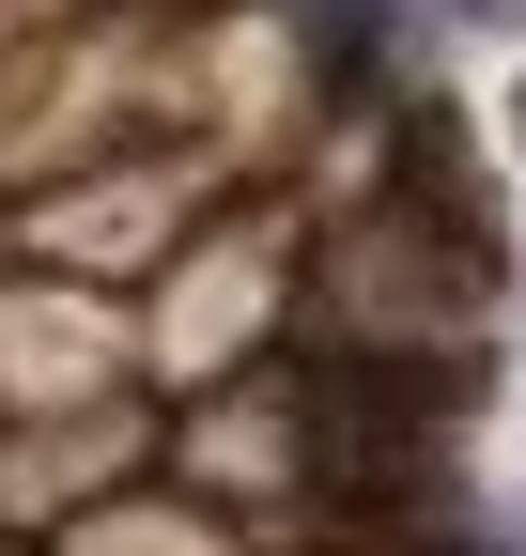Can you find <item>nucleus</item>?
I'll list each match as a JSON object with an SVG mask.
<instances>
[{"mask_svg":"<svg viewBox=\"0 0 526 556\" xmlns=\"http://www.w3.org/2000/svg\"><path fill=\"white\" fill-rule=\"evenodd\" d=\"M496 294H511V248L434 217L418 186H372V201H325L310 217V325L295 340H372V356H496Z\"/></svg>","mask_w":526,"mask_h":556,"instance_id":"f257e3e1","label":"nucleus"},{"mask_svg":"<svg viewBox=\"0 0 526 556\" xmlns=\"http://www.w3.org/2000/svg\"><path fill=\"white\" fill-rule=\"evenodd\" d=\"M140 371L186 402V387H233L263 356H295V325H310V186H233L202 232H186L140 294Z\"/></svg>","mask_w":526,"mask_h":556,"instance_id":"f03ea898","label":"nucleus"},{"mask_svg":"<svg viewBox=\"0 0 526 556\" xmlns=\"http://www.w3.org/2000/svg\"><path fill=\"white\" fill-rule=\"evenodd\" d=\"M233 186H248V170L217 155V139H109V155H78V170L16 186V263L140 294V278H155V263H171L186 232H202Z\"/></svg>","mask_w":526,"mask_h":556,"instance_id":"7ed1b4c3","label":"nucleus"},{"mask_svg":"<svg viewBox=\"0 0 526 556\" xmlns=\"http://www.w3.org/2000/svg\"><path fill=\"white\" fill-rule=\"evenodd\" d=\"M171 495H202L248 556H310V417H295V371L263 356V371H233V387H186L171 402Z\"/></svg>","mask_w":526,"mask_h":556,"instance_id":"20e7f679","label":"nucleus"},{"mask_svg":"<svg viewBox=\"0 0 526 556\" xmlns=\"http://www.w3.org/2000/svg\"><path fill=\"white\" fill-rule=\"evenodd\" d=\"M155 464H171V387H93L62 417H0V526L47 541L62 510H93V495H124Z\"/></svg>","mask_w":526,"mask_h":556,"instance_id":"39448f33","label":"nucleus"},{"mask_svg":"<svg viewBox=\"0 0 526 556\" xmlns=\"http://www.w3.org/2000/svg\"><path fill=\"white\" fill-rule=\"evenodd\" d=\"M93 387H155L140 371V309H124L109 278L16 263V278H0V417H62Z\"/></svg>","mask_w":526,"mask_h":556,"instance_id":"423d86ee","label":"nucleus"},{"mask_svg":"<svg viewBox=\"0 0 526 556\" xmlns=\"http://www.w3.org/2000/svg\"><path fill=\"white\" fill-rule=\"evenodd\" d=\"M62 556H248L202 495H171V479H124V495H93V510H62L47 526Z\"/></svg>","mask_w":526,"mask_h":556,"instance_id":"0eeeda50","label":"nucleus"},{"mask_svg":"<svg viewBox=\"0 0 526 556\" xmlns=\"http://www.w3.org/2000/svg\"><path fill=\"white\" fill-rule=\"evenodd\" d=\"M434 16H449V31H496V47H511V31H526V0H434Z\"/></svg>","mask_w":526,"mask_h":556,"instance_id":"6e6552de","label":"nucleus"},{"mask_svg":"<svg viewBox=\"0 0 526 556\" xmlns=\"http://www.w3.org/2000/svg\"><path fill=\"white\" fill-rule=\"evenodd\" d=\"M0 278H16V186H0Z\"/></svg>","mask_w":526,"mask_h":556,"instance_id":"1a4fd4ad","label":"nucleus"},{"mask_svg":"<svg viewBox=\"0 0 526 556\" xmlns=\"http://www.w3.org/2000/svg\"><path fill=\"white\" fill-rule=\"evenodd\" d=\"M0 556H62V541H32V526H0Z\"/></svg>","mask_w":526,"mask_h":556,"instance_id":"9d476101","label":"nucleus"},{"mask_svg":"<svg viewBox=\"0 0 526 556\" xmlns=\"http://www.w3.org/2000/svg\"><path fill=\"white\" fill-rule=\"evenodd\" d=\"M511 155H526V78H511Z\"/></svg>","mask_w":526,"mask_h":556,"instance_id":"9b49d317","label":"nucleus"},{"mask_svg":"<svg viewBox=\"0 0 526 556\" xmlns=\"http://www.w3.org/2000/svg\"><path fill=\"white\" fill-rule=\"evenodd\" d=\"M496 556H526V510H511V526H496Z\"/></svg>","mask_w":526,"mask_h":556,"instance_id":"f8f14e48","label":"nucleus"}]
</instances>
